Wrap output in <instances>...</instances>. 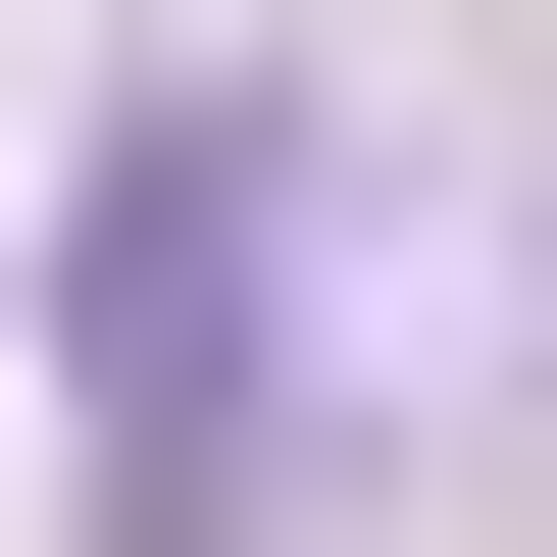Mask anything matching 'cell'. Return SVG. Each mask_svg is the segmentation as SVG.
<instances>
[{
	"instance_id": "cell-1",
	"label": "cell",
	"mask_w": 557,
	"mask_h": 557,
	"mask_svg": "<svg viewBox=\"0 0 557 557\" xmlns=\"http://www.w3.org/2000/svg\"><path fill=\"white\" fill-rule=\"evenodd\" d=\"M253 203H305V152L152 51L102 102V253H51V305H102V557H253Z\"/></svg>"
}]
</instances>
